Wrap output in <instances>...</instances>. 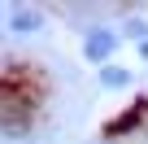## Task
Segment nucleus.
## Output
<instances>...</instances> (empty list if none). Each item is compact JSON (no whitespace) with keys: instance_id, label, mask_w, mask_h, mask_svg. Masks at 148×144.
<instances>
[{"instance_id":"f03ea898","label":"nucleus","mask_w":148,"mask_h":144,"mask_svg":"<svg viewBox=\"0 0 148 144\" xmlns=\"http://www.w3.org/2000/svg\"><path fill=\"white\" fill-rule=\"evenodd\" d=\"M13 22H18V31H31V26H35V22H39V13H26V9H22V13H18V18H13Z\"/></svg>"},{"instance_id":"f257e3e1","label":"nucleus","mask_w":148,"mask_h":144,"mask_svg":"<svg viewBox=\"0 0 148 144\" xmlns=\"http://www.w3.org/2000/svg\"><path fill=\"white\" fill-rule=\"evenodd\" d=\"M109 48H113V39H109V35H92V39H87V52H92V57H105Z\"/></svg>"}]
</instances>
